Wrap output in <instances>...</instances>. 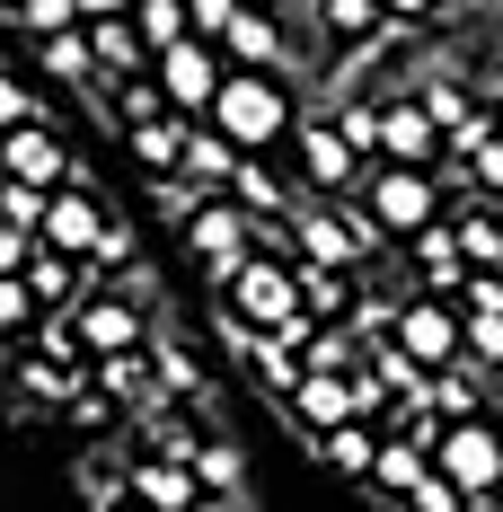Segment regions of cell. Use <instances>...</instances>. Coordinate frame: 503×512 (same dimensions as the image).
Returning a JSON list of instances; mask_svg holds the SVG:
<instances>
[{"label": "cell", "instance_id": "6da1fadb", "mask_svg": "<svg viewBox=\"0 0 503 512\" xmlns=\"http://www.w3.org/2000/svg\"><path fill=\"white\" fill-rule=\"evenodd\" d=\"M203 124H212L239 159H265L274 142H292L301 98H292L283 71H221V89H212V106H203Z\"/></svg>", "mask_w": 503, "mask_h": 512}, {"label": "cell", "instance_id": "7a4b0ae2", "mask_svg": "<svg viewBox=\"0 0 503 512\" xmlns=\"http://www.w3.org/2000/svg\"><path fill=\"white\" fill-rule=\"evenodd\" d=\"M345 204H353V221L371 230V248H398L415 230H433V221L451 212V195H442V177H424V168H380V159H371Z\"/></svg>", "mask_w": 503, "mask_h": 512}, {"label": "cell", "instance_id": "3957f363", "mask_svg": "<svg viewBox=\"0 0 503 512\" xmlns=\"http://www.w3.org/2000/svg\"><path fill=\"white\" fill-rule=\"evenodd\" d=\"M424 460H433V477L442 486H459L468 504H486L503 486V415H459V424H433L424 433Z\"/></svg>", "mask_w": 503, "mask_h": 512}, {"label": "cell", "instance_id": "277c9868", "mask_svg": "<svg viewBox=\"0 0 503 512\" xmlns=\"http://www.w3.org/2000/svg\"><path fill=\"white\" fill-rule=\"evenodd\" d=\"M283 230H292V265H327V274H371V230L353 221V204H292L283 212Z\"/></svg>", "mask_w": 503, "mask_h": 512}, {"label": "cell", "instance_id": "5b68a950", "mask_svg": "<svg viewBox=\"0 0 503 512\" xmlns=\"http://www.w3.org/2000/svg\"><path fill=\"white\" fill-rule=\"evenodd\" d=\"M212 292H221V318H239V327H256V336H274V327L301 318V283H292V265H274V256H248V265L221 274Z\"/></svg>", "mask_w": 503, "mask_h": 512}, {"label": "cell", "instance_id": "8992f818", "mask_svg": "<svg viewBox=\"0 0 503 512\" xmlns=\"http://www.w3.org/2000/svg\"><path fill=\"white\" fill-rule=\"evenodd\" d=\"M292 159H301V186L318 204H345L353 186H362V168H371V159L345 142L336 115H301V124H292Z\"/></svg>", "mask_w": 503, "mask_h": 512}, {"label": "cell", "instance_id": "52a82bcc", "mask_svg": "<svg viewBox=\"0 0 503 512\" xmlns=\"http://www.w3.org/2000/svg\"><path fill=\"white\" fill-rule=\"evenodd\" d=\"M71 318V345H80V362H106V354H133L142 336H151V318H142V301L133 292H106V283H89L80 301L62 309Z\"/></svg>", "mask_w": 503, "mask_h": 512}, {"label": "cell", "instance_id": "ba28073f", "mask_svg": "<svg viewBox=\"0 0 503 512\" xmlns=\"http://www.w3.org/2000/svg\"><path fill=\"white\" fill-rule=\"evenodd\" d=\"M221 53L195 45V36H177L168 53H151V80H159V106L168 115H186V124H203V106H212V89H221Z\"/></svg>", "mask_w": 503, "mask_h": 512}, {"label": "cell", "instance_id": "9c48e42d", "mask_svg": "<svg viewBox=\"0 0 503 512\" xmlns=\"http://www.w3.org/2000/svg\"><path fill=\"white\" fill-rule=\"evenodd\" d=\"M371 159H380V168H424V177H433V168H442L433 115H424L415 98H380L371 106Z\"/></svg>", "mask_w": 503, "mask_h": 512}, {"label": "cell", "instance_id": "30bf717a", "mask_svg": "<svg viewBox=\"0 0 503 512\" xmlns=\"http://www.w3.org/2000/svg\"><path fill=\"white\" fill-rule=\"evenodd\" d=\"M98 230H106V204L71 177V186H53L45 195V221H36V248H53V256H71V265H89L98 256Z\"/></svg>", "mask_w": 503, "mask_h": 512}, {"label": "cell", "instance_id": "8fae6325", "mask_svg": "<svg viewBox=\"0 0 503 512\" xmlns=\"http://www.w3.org/2000/svg\"><path fill=\"white\" fill-rule=\"evenodd\" d=\"M186 248H195V265L212 283L239 274V265H248V212L230 204V195H203V204L186 212Z\"/></svg>", "mask_w": 503, "mask_h": 512}, {"label": "cell", "instance_id": "7c38bea8", "mask_svg": "<svg viewBox=\"0 0 503 512\" xmlns=\"http://www.w3.org/2000/svg\"><path fill=\"white\" fill-rule=\"evenodd\" d=\"M283 407H292V433L318 442V433H336V424H362V389H353V371H301Z\"/></svg>", "mask_w": 503, "mask_h": 512}, {"label": "cell", "instance_id": "4fadbf2b", "mask_svg": "<svg viewBox=\"0 0 503 512\" xmlns=\"http://www.w3.org/2000/svg\"><path fill=\"white\" fill-rule=\"evenodd\" d=\"M0 177H18V186H71V151H62V133L53 124H18V133H0Z\"/></svg>", "mask_w": 503, "mask_h": 512}, {"label": "cell", "instance_id": "5bb4252c", "mask_svg": "<svg viewBox=\"0 0 503 512\" xmlns=\"http://www.w3.org/2000/svg\"><path fill=\"white\" fill-rule=\"evenodd\" d=\"M398 256H406V274H415V292H424V301H451L459 283H468V265H459V239H451V221H433V230L398 239Z\"/></svg>", "mask_w": 503, "mask_h": 512}, {"label": "cell", "instance_id": "9a60e30c", "mask_svg": "<svg viewBox=\"0 0 503 512\" xmlns=\"http://www.w3.org/2000/svg\"><path fill=\"white\" fill-rule=\"evenodd\" d=\"M309 327H362V274H327V265H292Z\"/></svg>", "mask_w": 503, "mask_h": 512}, {"label": "cell", "instance_id": "2e32d148", "mask_svg": "<svg viewBox=\"0 0 503 512\" xmlns=\"http://www.w3.org/2000/svg\"><path fill=\"white\" fill-rule=\"evenodd\" d=\"M124 495H133V512H195V468L186 460H133L124 468Z\"/></svg>", "mask_w": 503, "mask_h": 512}, {"label": "cell", "instance_id": "e0dca14e", "mask_svg": "<svg viewBox=\"0 0 503 512\" xmlns=\"http://www.w3.org/2000/svg\"><path fill=\"white\" fill-rule=\"evenodd\" d=\"M221 62H230V71H283V62H292V45H283V18L239 9V18H230V36H221Z\"/></svg>", "mask_w": 503, "mask_h": 512}, {"label": "cell", "instance_id": "ac0fdd59", "mask_svg": "<svg viewBox=\"0 0 503 512\" xmlns=\"http://www.w3.org/2000/svg\"><path fill=\"white\" fill-rule=\"evenodd\" d=\"M301 18H309V27H318V36H327L336 53H371L380 36H389L371 0H301Z\"/></svg>", "mask_w": 503, "mask_h": 512}, {"label": "cell", "instance_id": "d6986e66", "mask_svg": "<svg viewBox=\"0 0 503 512\" xmlns=\"http://www.w3.org/2000/svg\"><path fill=\"white\" fill-rule=\"evenodd\" d=\"M18 283H27V301H36V309H71L98 274H89V265H71V256H53V248H27Z\"/></svg>", "mask_w": 503, "mask_h": 512}, {"label": "cell", "instance_id": "ffe728a7", "mask_svg": "<svg viewBox=\"0 0 503 512\" xmlns=\"http://www.w3.org/2000/svg\"><path fill=\"white\" fill-rule=\"evenodd\" d=\"M230 168H239V151L212 133V124H186V151H177V177L195 186V195H230Z\"/></svg>", "mask_w": 503, "mask_h": 512}, {"label": "cell", "instance_id": "44dd1931", "mask_svg": "<svg viewBox=\"0 0 503 512\" xmlns=\"http://www.w3.org/2000/svg\"><path fill=\"white\" fill-rule=\"evenodd\" d=\"M406 98L433 115V133H459V124H468V115L486 106L477 89H468V80H459V62H433V80H424V89H406Z\"/></svg>", "mask_w": 503, "mask_h": 512}, {"label": "cell", "instance_id": "7402d4cb", "mask_svg": "<svg viewBox=\"0 0 503 512\" xmlns=\"http://www.w3.org/2000/svg\"><path fill=\"white\" fill-rule=\"evenodd\" d=\"M89 36V71L98 80H133V71H151V53L133 36V18H106V27H80Z\"/></svg>", "mask_w": 503, "mask_h": 512}, {"label": "cell", "instance_id": "603a6c76", "mask_svg": "<svg viewBox=\"0 0 503 512\" xmlns=\"http://www.w3.org/2000/svg\"><path fill=\"white\" fill-rule=\"evenodd\" d=\"M36 62H45V80H62V89H98V71H89V36L80 27H62V36H36Z\"/></svg>", "mask_w": 503, "mask_h": 512}, {"label": "cell", "instance_id": "cb8c5ba5", "mask_svg": "<svg viewBox=\"0 0 503 512\" xmlns=\"http://www.w3.org/2000/svg\"><path fill=\"white\" fill-rule=\"evenodd\" d=\"M124 151L142 159L151 177H177V151H186V115H151V124H133V133H124Z\"/></svg>", "mask_w": 503, "mask_h": 512}, {"label": "cell", "instance_id": "d4e9b609", "mask_svg": "<svg viewBox=\"0 0 503 512\" xmlns=\"http://www.w3.org/2000/svg\"><path fill=\"white\" fill-rule=\"evenodd\" d=\"M18 380H27V398H71V389L89 380V362H71V354H53V345H36V354L18 362Z\"/></svg>", "mask_w": 503, "mask_h": 512}, {"label": "cell", "instance_id": "484cf974", "mask_svg": "<svg viewBox=\"0 0 503 512\" xmlns=\"http://www.w3.org/2000/svg\"><path fill=\"white\" fill-rule=\"evenodd\" d=\"M371 451H380V424H336V433H318V460L336 468V477H371Z\"/></svg>", "mask_w": 503, "mask_h": 512}, {"label": "cell", "instance_id": "4316f807", "mask_svg": "<svg viewBox=\"0 0 503 512\" xmlns=\"http://www.w3.org/2000/svg\"><path fill=\"white\" fill-rule=\"evenodd\" d=\"M459 362L468 371H503V309H468L459 318Z\"/></svg>", "mask_w": 503, "mask_h": 512}, {"label": "cell", "instance_id": "83f0119b", "mask_svg": "<svg viewBox=\"0 0 503 512\" xmlns=\"http://www.w3.org/2000/svg\"><path fill=\"white\" fill-rule=\"evenodd\" d=\"M186 468H195L203 495H239V486H248V468H239V451H230V442H195V451H186Z\"/></svg>", "mask_w": 503, "mask_h": 512}, {"label": "cell", "instance_id": "f1b7e54d", "mask_svg": "<svg viewBox=\"0 0 503 512\" xmlns=\"http://www.w3.org/2000/svg\"><path fill=\"white\" fill-rule=\"evenodd\" d=\"M133 36H142V53H168L186 36V0H133Z\"/></svg>", "mask_w": 503, "mask_h": 512}, {"label": "cell", "instance_id": "f546056e", "mask_svg": "<svg viewBox=\"0 0 503 512\" xmlns=\"http://www.w3.org/2000/svg\"><path fill=\"white\" fill-rule=\"evenodd\" d=\"M89 371H98V398H151V354H142V345L89 362Z\"/></svg>", "mask_w": 503, "mask_h": 512}, {"label": "cell", "instance_id": "4dcf8cb0", "mask_svg": "<svg viewBox=\"0 0 503 512\" xmlns=\"http://www.w3.org/2000/svg\"><path fill=\"white\" fill-rule=\"evenodd\" d=\"M18 124H45V98H36V89L0 62V133H18Z\"/></svg>", "mask_w": 503, "mask_h": 512}, {"label": "cell", "instance_id": "1f68e13d", "mask_svg": "<svg viewBox=\"0 0 503 512\" xmlns=\"http://www.w3.org/2000/svg\"><path fill=\"white\" fill-rule=\"evenodd\" d=\"M0 221H9L18 239H36V221H45V195H36V186H18V177H0Z\"/></svg>", "mask_w": 503, "mask_h": 512}, {"label": "cell", "instance_id": "d6a6232c", "mask_svg": "<svg viewBox=\"0 0 503 512\" xmlns=\"http://www.w3.org/2000/svg\"><path fill=\"white\" fill-rule=\"evenodd\" d=\"M36 318H45V309L27 301V283H18V274H0V336H27Z\"/></svg>", "mask_w": 503, "mask_h": 512}, {"label": "cell", "instance_id": "836d02e7", "mask_svg": "<svg viewBox=\"0 0 503 512\" xmlns=\"http://www.w3.org/2000/svg\"><path fill=\"white\" fill-rule=\"evenodd\" d=\"M380 9V27H433V18H451V0H371Z\"/></svg>", "mask_w": 503, "mask_h": 512}, {"label": "cell", "instance_id": "e575fe53", "mask_svg": "<svg viewBox=\"0 0 503 512\" xmlns=\"http://www.w3.org/2000/svg\"><path fill=\"white\" fill-rule=\"evenodd\" d=\"M62 27H80L71 0H27V9H18V36H62Z\"/></svg>", "mask_w": 503, "mask_h": 512}, {"label": "cell", "instance_id": "d590c367", "mask_svg": "<svg viewBox=\"0 0 503 512\" xmlns=\"http://www.w3.org/2000/svg\"><path fill=\"white\" fill-rule=\"evenodd\" d=\"M151 204H159V221H177V230H186V212H195L203 195L186 186V177H151Z\"/></svg>", "mask_w": 503, "mask_h": 512}, {"label": "cell", "instance_id": "8d00e7d4", "mask_svg": "<svg viewBox=\"0 0 503 512\" xmlns=\"http://www.w3.org/2000/svg\"><path fill=\"white\" fill-rule=\"evenodd\" d=\"M406 512H486V504H468L459 486H442V477H424V486L406 495Z\"/></svg>", "mask_w": 503, "mask_h": 512}, {"label": "cell", "instance_id": "74e56055", "mask_svg": "<svg viewBox=\"0 0 503 512\" xmlns=\"http://www.w3.org/2000/svg\"><path fill=\"white\" fill-rule=\"evenodd\" d=\"M89 486V512H124V468H98V477H80Z\"/></svg>", "mask_w": 503, "mask_h": 512}, {"label": "cell", "instance_id": "f35d334b", "mask_svg": "<svg viewBox=\"0 0 503 512\" xmlns=\"http://www.w3.org/2000/svg\"><path fill=\"white\" fill-rule=\"evenodd\" d=\"M80 27H106V18H133V0H71Z\"/></svg>", "mask_w": 503, "mask_h": 512}, {"label": "cell", "instance_id": "ab89813d", "mask_svg": "<svg viewBox=\"0 0 503 512\" xmlns=\"http://www.w3.org/2000/svg\"><path fill=\"white\" fill-rule=\"evenodd\" d=\"M27 248H36V239H18V230L0 221V274H18V265H27Z\"/></svg>", "mask_w": 503, "mask_h": 512}, {"label": "cell", "instance_id": "60d3db41", "mask_svg": "<svg viewBox=\"0 0 503 512\" xmlns=\"http://www.w3.org/2000/svg\"><path fill=\"white\" fill-rule=\"evenodd\" d=\"M195 512H248L239 495H195Z\"/></svg>", "mask_w": 503, "mask_h": 512}, {"label": "cell", "instance_id": "b9f144b4", "mask_svg": "<svg viewBox=\"0 0 503 512\" xmlns=\"http://www.w3.org/2000/svg\"><path fill=\"white\" fill-rule=\"evenodd\" d=\"M239 9H265V18H283V9H301V0H239Z\"/></svg>", "mask_w": 503, "mask_h": 512}, {"label": "cell", "instance_id": "7bdbcfd3", "mask_svg": "<svg viewBox=\"0 0 503 512\" xmlns=\"http://www.w3.org/2000/svg\"><path fill=\"white\" fill-rule=\"evenodd\" d=\"M486 115H495V133H503V89H495V98H486Z\"/></svg>", "mask_w": 503, "mask_h": 512}, {"label": "cell", "instance_id": "ee69618b", "mask_svg": "<svg viewBox=\"0 0 503 512\" xmlns=\"http://www.w3.org/2000/svg\"><path fill=\"white\" fill-rule=\"evenodd\" d=\"M486 512H503V486H495V495H486Z\"/></svg>", "mask_w": 503, "mask_h": 512}]
</instances>
